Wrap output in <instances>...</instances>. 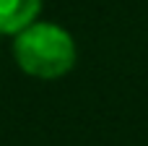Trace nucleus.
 I'll return each instance as SVG.
<instances>
[{"mask_svg":"<svg viewBox=\"0 0 148 146\" xmlns=\"http://www.w3.org/2000/svg\"><path fill=\"white\" fill-rule=\"evenodd\" d=\"M13 60L26 76L55 81L73 71L78 47L68 29L36 18L26 29L13 34Z\"/></svg>","mask_w":148,"mask_h":146,"instance_id":"1","label":"nucleus"},{"mask_svg":"<svg viewBox=\"0 0 148 146\" xmlns=\"http://www.w3.org/2000/svg\"><path fill=\"white\" fill-rule=\"evenodd\" d=\"M44 0H0V37H13L39 18Z\"/></svg>","mask_w":148,"mask_h":146,"instance_id":"2","label":"nucleus"}]
</instances>
